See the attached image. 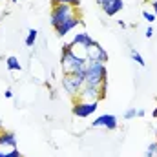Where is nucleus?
Wrapping results in <instances>:
<instances>
[{"mask_svg":"<svg viewBox=\"0 0 157 157\" xmlns=\"http://www.w3.org/2000/svg\"><path fill=\"white\" fill-rule=\"evenodd\" d=\"M86 57L84 55H78L77 51L66 44L62 48V55H60V66H62V71L66 75H75L78 71H84L86 70Z\"/></svg>","mask_w":157,"mask_h":157,"instance_id":"obj_1","label":"nucleus"},{"mask_svg":"<svg viewBox=\"0 0 157 157\" xmlns=\"http://www.w3.org/2000/svg\"><path fill=\"white\" fill-rule=\"evenodd\" d=\"M108 82V70L104 62H95L88 60L86 62V71H84V84L86 86H101Z\"/></svg>","mask_w":157,"mask_h":157,"instance_id":"obj_2","label":"nucleus"},{"mask_svg":"<svg viewBox=\"0 0 157 157\" xmlns=\"http://www.w3.org/2000/svg\"><path fill=\"white\" fill-rule=\"evenodd\" d=\"M75 15H77V7H73L70 4H55L53 9H51V15H49V22H51L53 28H57L64 20H68Z\"/></svg>","mask_w":157,"mask_h":157,"instance_id":"obj_3","label":"nucleus"},{"mask_svg":"<svg viewBox=\"0 0 157 157\" xmlns=\"http://www.w3.org/2000/svg\"><path fill=\"white\" fill-rule=\"evenodd\" d=\"M86 71V70H84ZM84 71H78L75 75H62V88H64V91L70 95V97H77L78 91L82 90V86H84Z\"/></svg>","mask_w":157,"mask_h":157,"instance_id":"obj_4","label":"nucleus"},{"mask_svg":"<svg viewBox=\"0 0 157 157\" xmlns=\"http://www.w3.org/2000/svg\"><path fill=\"white\" fill-rule=\"evenodd\" d=\"M99 110V102H84V101H75L71 113L78 119H88L91 117L95 112Z\"/></svg>","mask_w":157,"mask_h":157,"instance_id":"obj_5","label":"nucleus"},{"mask_svg":"<svg viewBox=\"0 0 157 157\" xmlns=\"http://www.w3.org/2000/svg\"><path fill=\"white\" fill-rule=\"evenodd\" d=\"M84 57H86V60H95V62H108V53H106V49L99 44V42H93L88 49H86V53H84Z\"/></svg>","mask_w":157,"mask_h":157,"instance_id":"obj_6","label":"nucleus"},{"mask_svg":"<svg viewBox=\"0 0 157 157\" xmlns=\"http://www.w3.org/2000/svg\"><path fill=\"white\" fill-rule=\"evenodd\" d=\"M77 101H84V102H101V86H82V90L78 91L75 97Z\"/></svg>","mask_w":157,"mask_h":157,"instance_id":"obj_7","label":"nucleus"},{"mask_svg":"<svg viewBox=\"0 0 157 157\" xmlns=\"http://www.w3.org/2000/svg\"><path fill=\"white\" fill-rule=\"evenodd\" d=\"M91 126H93V128H104V130H115L119 126V121H117V117L112 115V113H102V115H99V117L93 119Z\"/></svg>","mask_w":157,"mask_h":157,"instance_id":"obj_8","label":"nucleus"},{"mask_svg":"<svg viewBox=\"0 0 157 157\" xmlns=\"http://www.w3.org/2000/svg\"><path fill=\"white\" fill-rule=\"evenodd\" d=\"M93 42H95V40L91 39V35H88L86 31H78L77 35L73 37V40L70 42V46H71L73 49H75V48H78V49H82V51L86 53V49H88Z\"/></svg>","mask_w":157,"mask_h":157,"instance_id":"obj_9","label":"nucleus"},{"mask_svg":"<svg viewBox=\"0 0 157 157\" xmlns=\"http://www.w3.org/2000/svg\"><path fill=\"white\" fill-rule=\"evenodd\" d=\"M78 24H80V18H78V15H75V17H71V18L64 20L60 26H57V28H55V31H57V35H59V37H66L70 31H73V29L77 28Z\"/></svg>","mask_w":157,"mask_h":157,"instance_id":"obj_10","label":"nucleus"},{"mask_svg":"<svg viewBox=\"0 0 157 157\" xmlns=\"http://www.w3.org/2000/svg\"><path fill=\"white\" fill-rule=\"evenodd\" d=\"M0 148H17V135L13 132H0Z\"/></svg>","mask_w":157,"mask_h":157,"instance_id":"obj_11","label":"nucleus"},{"mask_svg":"<svg viewBox=\"0 0 157 157\" xmlns=\"http://www.w3.org/2000/svg\"><path fill=\"white\" fill-rule=\"evenodd\" d=\"M102 7V11L108 15V17H115L117 13H121L122 9H124V2L122 0H112V2H108V4H104V6H101Z\"/></svg>","mask_w":157,"mask_h":157,"instance_id":"obj_12","label":"nucleus"},{"mask_svg":"<svg viewBox=\"0 0 157 157\" xmlns=\"http://www.w3.org/2000/svg\"><path fill=\"white\" fill-rule=\"evenodd\" d=\"M6 66H7L9 71H22V64H20V60H18L17 57H13V55L6 59Z\"/></svg>","mask_w":157,"mask_h":157,"instance_id":"obj_13","label":"nucleus"},{"mask_svg":"<svg viewBox=\"0 0 157 157\" xmlns=\"http://www.w3.org/2000/svg\"><path fill=\"white\" fill-rule=\"evenodd\" d=\"M37 37H39V31L37 29H29L28 31V37H26V46L28 48H33L35 42H37Z\"/></svg>","mask_w":157,"mask_h":157,"instance_id":"obj_14","label":"nucleus"},{"mask_svg":"<svg viewBox=\"0 0 157 157\" xmlns=\"http://www.w3.org/2000/svg\"><path fill=\"white\" fill-rule=\"evenodd\" d=\"M130 57H132V60H133L137 66H141V68H144V66H146V62H144V59L141 57V53H139V51L132 49V51H130Z\"/></svg>","mask_w":157,"mask_h":157,"instance_id":"obj_15","label":"nucleus"},{"mask_svg":"<svg viewBox=\"0 0 157 157\" xmlns=\"http://www.w3.org/2000/svg\"><path fill=\"white\" fill-rule=\"evenodd\" d=\"M144 157H157V141L150 143L144 150Z\"/></svg>","mask_w":157,"mask_h":157,"instance_id":"obj_16","label":"nucleus"},{"mask_svg":"<svg viewBox=\"0 0 157 157\" xmlns=\"http://www.w3.org/2000/svg\"><path fill=\"white\" fill-rule=\"evenodd\" d=\"M155 13H154V11H146V9H144V11H143V18H144V20H146V22H148V24H154V20H155Z\"/></svg>","mask_w":157,"mask_h":157,"instance_id":"obj_17","label":"nucleus"},{"mask_svg":"<svg viewBox=\"0 0 157 157\" xmlns=\"http://www.w3.org/2000/svg\"><path fill=\"white\" fill-rule=\"evenodd\" d=\"M55 4H70L73 7H78L80 6V0H53V6Z\"/></svg>","mask_w":157,"mask_h":157,"instance_id":"obj_18","label":"nucleus"},{"mask_svg":"<svg viewBox=\"0 0 157 157\" xmlns=\"http://www.w3.org/2000/svg\"><path fill=\"white\" fill-rule=\"evenodd\" d=\"M133 117H137V108H130V110L124 112V119L126 121H130V119H133Z\"/></svg>","mask_w":157,"mask_h":157,"instance_id":"obj_19","label":"nucleus"},{"mask_svg":"<svg viewBox=\"0 0 157 157\" xmlns=\"http://www.w3.org/2000/svg\"><path fill=\"white\" fill-rule=\"evenodd\" d=\"M7 157H24V155H22V154L17 150V148H13L11 152H7Z\"/></svg>","mask_w":157,"mask_h":157,"instance_id":"obj_20","label":"nucleus"},{"mask_svg":"<svg viewBox=\"0 0 157 157\" xmlns=\"http://www.w3.org/2000/svg\"><path fill=\"white\" fill-rule=\"evenodd\" d=\"M144 37H146V39H152V37H154V28H152V26H148V29H146Z\"/></svg>","mask_w":157,"mask_h":157,"instance_id":"obj_21","label":"nucleus"},{"mask_svg":"<svg viewBox=\"0 0 157 157\" xmlns=\"http://www.w3.org/2000/svg\"><path fill=\"white\" fill-rule=\"evenodd\" d=\"M4 97H6V99H13V91H11V90L7 88V90L4 91Z\"/></svg>","mask_w":157,"mask_h":157,"instance_id":"obj_22","label":"nucleus"},{"mask_svg":"<svg viewBox=\"0 0 157 157\" xmlns=\"http://www.w3.org/2000/svg\"><path fill=\"white\" fill-rule=\"evenodd\" d=\"M144 115H146V110H143V108L137 110V117H144Z\"/></svg>","mask_w":157,"mask_h":157,"instance_id":"obj_23","label":"nucleus"},{"mask_svg":"<svg viewBox=\"0 0 157 157\" xmlns=\"http://www.w3.org/2000/svg\"><path fill=\"white\" fill-rule=\"evenodd\" d=\"M152 9H154V13L157 15V0H152Z\"/></svg>","mask_w":157,"mask_h":157,"instance_id":"obj_24","label":"nucleus"},{"mask_svg":"<svg viewBox=\"0 0 157 157\" xmlns=\"http://www.w3.org/2000/svg\"><path fill=\"white\" fill-rule=\"evenodd\" d=\"M108 2H112V0H97L99 6H104V4H108Z\"/></svg>","mask_w":157,"mask_h":157,"instance_id":"obj_25","label":"nucleus"},{"mask_svg":"<svg viewBox=\"0 0 157 157\" xmlns=\"http://www.w3.org/2000/svg\"><path fill=\"white\" fill-rule=\"evenodd\" d=\"M152 117H155V119H157V106L154 108V112H152Z\"/></svg>","mask_w":157,"mask_h":157,"instance_id":"obj_26","label":"nucleus"},{"mask_svg":"<svg viewBox=\"0 0 157 157\" xmlns=\"http://www.w3.org/2000/svg\"><path fill=\"white\" fill-rule=\"evenodd\" d=\"M2 130H4V126H2V121H0V132H2Z\"/></svg>","mask_w":157,"mask_h":157,"instance_id":"obj_27","label":"nucleus"},{"mask_svg":"<svg viewBox=\"0 0 157 157\" xmlns=\"http://www.w3.org/2000/svg\"><path fill=\"white\" fill-rule=\"evenodd\" d=\"M155 137H157V130H155ZM155 141H157V139H155Z\"/></svg>","mask_w":157,"mask_h":157,"instance_id":"obj_28","label":"nucleus"}]
</instances>
